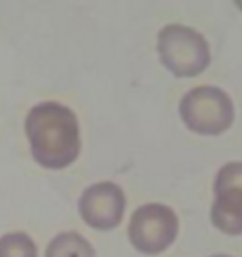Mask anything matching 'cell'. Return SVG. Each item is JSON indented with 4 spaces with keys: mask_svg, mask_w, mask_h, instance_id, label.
Returning <instances> with one entry per match:
<instances>
[{
    "mask_svg": "<svg viewBox=\"0 0 242 257\" xmlns=\"http://www.w3.org/2000/svg\"><path fill=\"white\" fill-rule=\"evenodd\" d=\"M0 257H38V248L27 233H14L0 236Z\"/></svg>",
    "mask_w": 242,
    "mask_h": 257,
    "instance_id": "ba28073f",
    "label": "cell"
},
{
    "mask_svg": "<svg viewBox=\"0 0 242 257\" xmlns=\"http://www.w3.org/2000/svg\"><path fill=\"white\" fill-rule=\"evenodd\" d=\"M227 187H233V189H242V163L234 161V163H227L216 174L214 180V191L218 189H227Z\"/></svg>",
    "mask_w": 242,
    "mask_h": 257,
    "instance_id": "9c48e42d",
    "label": "cell"
},
{
    "mask_svg": "<svg viewBox=\"0 0 242 257\" xmlns=\"http://www.w3.org/2000/svg\"><path fill=\"white\" fill-rule=\"evenodd\" d=\"M180 221L176 212L159 202L142 204L133 212L129 221L131 244L146 255L163 253L176 240Z\"/></svg>",
    "mask_w": 242,
    "mask_h": 257,
    "instance_id": "277c9868",
    "label": "cell"
},
{
    "mask_svg": "<svg viewBox=\"0 0 242 257\" xmlns=\"http://www.w3.org/2000/svg\"><path fill=\"white\" fill-rule=\"evenodd\" d=\"M25 133L33 159L49 170L70 167L81 150L80 125L76 113L61 102H40L25 119Z\"/></svg>",
    "mask_w": 242,
    "mask_h": 257,
    "instance_id": "6da1fadb",
    "label": "cell"
},
{
    "mask_svg": "<svg viewBox=\"0 0 242 257\" xmlns=\"http://www.w3.org/2000/svg\"><path fill=\"white\" fill-rule=\"evenodd\" d=\"M210 221L223 234H242V189H218L210 208Z\"/></svg>",
    "mask_w": 242,
    "mask_h": 257,
    "instance_id": "8992f818",
    "label": "cell"
},
{
    "mask_svg": "<svg viewBox=\"0 0 242 257\" xmlns=\"http://www.w3.org/2000/svg\"><path fill=\"white\" fill-rule=\"evenodd\" d=\"M81 219L98 231L115 229L125 214V193L113 182H98L81 193L78 202Z\"/></svg>",
    "mask_w": 242,
    "mask_h": 257,
    "instance_id": "5b68a950",
    "label": "cell"
},
{
    "mask_svg": "<svg viewBox=\"0 0 242 257\" xmlns=\"http://www.w3.org/2000/svg\"><path fill=\"white\" fill-rule=\"evenodd\" d=\"M163 66L178 78H193L210 64V46L201 32L186 25H167L157 38Z\"/></svg>",
    "mask_w": 242,
    "mask_h": 257,
    "instance_id": "7a4b0ae2",
    "label": "cell"
},
{
    "mask_svg": "<svg viewBox=\"0 0 242 257\" xmlns=\"http://www.w3.org/2000/svg\"><path fill=\"white\" fill-rule=\"evenodd\" d=\"M180 117L191 133L216 137L233 125L234 106L223 89L199 85L182 96Z\"/></svg>",
    "mask_w": 242,
    "mask_h": 257,
    "instance_id": "3957f363",
    "label": "cell"
},
{
    "mask_svg": "<svg viewBox=\"0 0 242 257\" xmlns=\"http://www.w3.org/2000/svg\"><path fill=\"white\" fill-rule=\"evenodd\" d=\"M46 257H95V248L83 234L66 231L49 242Z\"/></svg>",
    "mask_w": 242,
    "mask_h": 257,
    "instance_id": "52a82bcc",
    "label": "cell"
},
{
    "mask_svg": "<svg viewBox=\"0 0 242 257\" xmlns=\"http://www.w3.org/2000/svg\"><path fill=\"white\" fill-rule=\"evenodd\" d=\"M212 257H231V255H212Z\"/></svg>",
    "mask_w": 242,
    "mask_h": 257,
    "instance_id": "30bf717a",
    "label": "cell"
}]
</instances>
